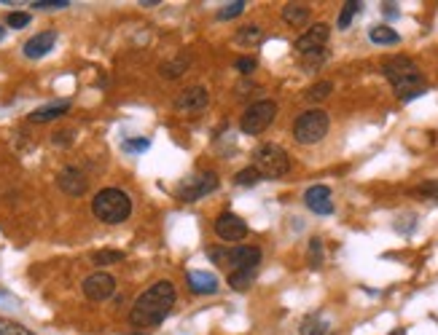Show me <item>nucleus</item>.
<instances>
[{
    "label": "nucleus",
    "instance_id": "10",
    "mask_svg": "<svg viewBox=\"0 0 438 335\" xmlns=\"http://www.w3.org/2000/svg\"><path fill=\"white\" fill-rule=\"evenodd\" d=\"M215 236L220 241H242L247 236V223L234 212H223L215 220Z\"/></svg>",
    "mask_w": 438,
    "mask_h": 335
},
{
    "label": "nucleus",
    "instance_id": "38",
    "mask_svg": "<svg viewBox=\"0 0 438 335\" xmlns=\"http://www.w3.org/2000/svg\"><path fill=\"white\" fill-rule=\"evenodd\" d=\"M140 6H146V9H154V6H159V3H156V0H143Z\"/></svg>",
    "mask_w": 438,
    "mask_h": 335
},
{
    "label": "nucleus",
    "instance_id": "17",
    "mask_svg": "<svg viewBox=\"0 0 438 335\" xmlns=\"http://www.w3.org/2000/svg\"><path fill=\"white\" fill-rule=\"evenodd\" d=\"M68 110H70V99H60V102H51V105H43V108L33 110V113H30V121H33V123H49V121L62 119Z\"/></svg>",
    "mask_w": 438,
    "mask_h": 335
},
{
    "label": "nucleus",
    "instance_id": "19",
    "mask_svg": "<svg viewBox=\"0 0 438 335\" xmlns=\"http://www.w3.org/2000/svg\"><path fill=\"white\" fill-rule=\"evenodd\" d=\"M368 38H371V43H377V46H395V43H401V35H398L392 27H388V24L371 27Z\"/></svg>",
    "mask_w": 438,
    "mask_h": 335
},
{
    "label": "nucleus",
    "instance_id": "25",
    "mask_svg": "<svg viewBox=\"0 0 438 335\" xmlns=\"http://www.w3.org/2000/svg\"><path fill=\"white\" fill-rule=\"evenodd\" d=\"M258 180H261V175L256 172V167H245V169L237 172L234 182H237V185H242V188H247V185H256Z\"/></svg>",
    "mask_w": 438,
    "mask_h": 335
},
{
    "label": "nucleus",
    "instance_id": "3",
    "mask_svg": "<svg viewBox=\"0 0 438 335\" xmlns=\"http://www.w3.org/2000/svg\"><path fill=\"white\" fill-rule=\"evenodd\" d=\"M92 212L105 226H119V223L129 220V215H132V199L122 188H102L92 199Z\"/></svg>",
    "mask_w": 438,
    "mask_h": 335
},
{
    "label": "nucleus",
    "instance_id": "31",
    "mask_svg": "<svg viewBox=\"0 0 438 335\" xmlns=\"http://www.w3.org/2000/svg\"><path fill=\"white\" fill-rule=\"evenodd\" d=\"M122 148L127 150V153H143V150L151 148V140H146V137H137V140H124Z\"/></svg>",
    "mask_w": 438,
    "mask_h": 335
},
{
    "label": "nucleus",
    "instance_id": "16",
    "mask_svg": "<svg viewBox=\"0 0 438 335\" xmlns=\"http://www.w3.org/2000/svg\"><path fill=\"white\" fill-rule=\"evenodd\" d=\"M186 282H188V290L196 292V295H215L220 287L218 276L210 274V271H188Z\"/></svg>",
    "mask_w": 438,
    "mask_h": 335
},
{
    "label": "nucleus",
    "instance_id": "27",
    "mask_svg": "<svg viewBox=\"0 0 438 335\" xmlns=\"http://www.w3.org/2000/svg\"><path fill=\"white\" fill-rule=\"evenodd\" d=\"M0 335H36L33 330L22 327L19 322H11V319H0Z\"/></svg>",
    "mask_w": 438,
    "mask_h": 335
},
{
    "label": "nucleus",
    "instance_id": "4",
    "mask_svg": "<svg viewBox=\"0 0 438 335\" xmlns=\"http://www.w3.org/2000/svg\"><path fill=\"white\" fill-rule=\"evenodd\" d=\"M207 255H210L213 263L226 268L229 274L245 271V268H258V263H261V250L247 247V244H240V247H210Z\"/></svg>",
    "mask_w": 438,
    "mask_h": 335
},
{
    "label": "nucleus",
    "instance_id": "24",
    "mask_svg": "<svg viewBox=\"0 0 438 335\" xmlns=\"http://www.w3.org/2000/svg\"><path fill=\"white\" fill-rule=\"evenodd\" d=\"M186 65H188L186 57H178V60H172V62H164V65H161V75H164V78H178V75H183Z\"/></svg>",
    "mask_w": 438,
    "mask_h": 335
},
{
    "label": "nucleus",
    "instance_id": "29",
    "mask_svg": "<svg viewBox=\"0 0 438 335\" xmlns=\"http://www.w3.org/2000/svg\"><path fill=\"white\" fill-rule=\"evenodd\" d=\"M68 6H70V0H36L33 3V9H38V11H60Z\"/></svg>",
    "mask_w": 438,
    "mask_h": 335
},
{
    "label": "nucleus",
    "instance_id": "2",
    "mask_svg": "<svg viewBox=\"0 0 438 335\" xmlns=\"http://www.w3.org/2000/svg\"><path fill=\"white\" fill-rule=\"evenodd\" d=\"M382 70L388 75V81L392 84L395 94L401 97L403 102H409L414 97L425 94V78L417 67V62L409 60V57H390Z\"/></svg>",
    "mask_w": 438,
    "mask_h": 335
},
{
    "label": "nucleus",
    "instance_id": "40",
    "mask_svg": "<svg viewBox=\"0 0 438 335\" xmlns=\"http://www.w3.org/2000/svg\"><path fill=\"white\" fill-rule=\"evenodd\" d=\"M3 38H6V27H3V24H0V40H3Z\"/></svg>",
    "mask_w": 438,
    "mask_h": 335
},
{
    "label": "nucleus",
    "instance_id": "13",
    "mask_svg": "<svg viewBox=\"0 0 438 335\" xmlns=\"http://www.w3.org/2000/svg\"><path fill=\"white\" fill-rule=\"evenodd\" d=\"M54 43H57V30H43V33L30 38L25 46H22V51H25L27 60H41V57H46L51 48H54Z\"/></svg>",
    "mask_w": 438,
    "mask_h": 335
},
{
    "label": "nucleus",
    "instance_id": "11",
    "mask_svg": "<svg viewBox=\"0 0 438 335\" xmlns=\"http://www.w3.org/2000/svg\"><path fill=\"white\" fill-rule=\"evenodd\" d=\"M207 102H210V94H207L205 86H191V89H186L183 94L175 97V110H178V113L196 116V113H202V110L207 108Z\"/></svg>",
    "mask_w": 438,
    "mask_h": 335
},
{
    "label": "nucleus",
    "instance_id": "26",
    "mask_svg": "<svg viewBox=\"0 0 438 335\" xmlns=\"http://www.w3.org/2000/svg\"><path fill=\"white\" fill-rule=\"evenodd\" d=\"M331 89H333V84L331 81H320V84H315L309 92H306V99L309 102H317V99H326V97L331 94Z\"/></svg>",
    "mask_w": 438,
    "mask_h": 335
},
{
    "label": "nucleus",
    "instance_id": "36",
    "mask_svg": "<svg viewBox=\"0 0 438 335\" xmlns=\"http://www.w3.org/2000/svg\"><path fill=\"white\" fill-rule=\"evenodd\" d=\"M70 140H73V137H70V132L54 134V143H60V145H68V143H70Z\"/></svg>",
    "mask_w": 438,
    "mask_h": 335
},
{
    "label": "nucleus",
    "instance_id": "23",
    "mask_svg": "<svg viewBox=\"0 0 438 335\" xmlns=\"http://www.w3.org/2000/svg\"><path fill=\"white\" fill-rule=\"evenodd\" d=\"M122 260H124V252H119V250H100L92 255V263H97V265L122 263Z\"/></svg>",
    "mask_w": 438,
    "mask_h": 335
},
{
    "label": "nucleus",
    "instance_id": "8",
    "mask_svg": "<svg viewBox=\"0 0 438 335\" xmlns=\"http://www.w3.org/2000/svg\"><path fill=\"white\" fill-rule=\"evenodd\" d=\"M113 292H116V279L105 274V271H95V274H89L84 279V295L89 300H95V303L108 300Z\"/></svg>",
    "mask_w": 438,
    "mask_h": 335
},
{
    "label": "nucleus",
    "instance_id": "39",
    "mask_svg": "<svg viewBox=\"0 0 438 335\" xmlns=\"http://www.w3.org/2000/svg\"><path fill=\"white\" fill-rule=\"evenodd\" d=\"M390 335H406V330H403V327H398V330H392Z\"/></svg>",
    "mask_w": 438,
    "mask_h": 335
},
{
    "label": "nucleus",
    "instance_id": "9",
    "mask_svg": "<svg viewBox=\"0 0 438 335\" xmlns=\"http://www.w3.org/2000/svg\"><path fill=\"white\" fill-rule=\"evenodd\" d=\"M213 191H218V177H215L213 172H207V175H194V177H188L181 185V199L183 202H199L202 196H207V193H213Z\"/></svg>",
    "mask_w": 438,
    "mask_h": 335
},
{
    "label": "nucleus",
    "instance_id": "28",
    "mask_svg": "<svg viewBox=\"0 0 438 335\" xmlns=\"http://www.w3.org/2000/svg\"><path fill=\"white\" fill-rule=\"evenodd\" d=\"M245 6H247L245 0H237V3H229V6H223V9L218 11V19H223V22H226V19H234V16H240V13L245 11Z\"/></svg>",
    "mask_w": 438,
    "mask_h": 335
},
{
    "label": "nucleus",
    "instance_id": "35",
    "mask_svg": "<svg viewBox=\"0 0 438 335\" xmlns=\"http://www.w3.org/2000/svg\"><path fill=\"white\" fill-rule=\"evenodd\" d=\"M420 196H425V199H438V182L436 180H430V182H422L420 188H417Z\"/></svg>",
    "mask_w": 438,
    "mask_h": 335
},
{
    "label": "nucleus",
    "instance_id": "1",
    "mask_svg": "<svg viewBox=\"0 0 438 335\" xmlns=\"http://www.w3.org/2000/svg\"><path fill=\"white\" fill-rule=\"evenodd\" d=\"M178 300V292H175V285L167 282V279H159L151 287L134 300L132 312H129V322L134 327H156L167 319V314L172 312Z\"/></svg>",
    "mask_w": 438,
    "mask_h": 335
},
{
    "label": "nucleus",
    "instance_id": "34",
    "mask_svg": "<svg viewBox=\"0 0 438 335\" xmlns=\"http://www.w3.org/2000/svg\"><path fill=\"white\" fill-rule=\"evenodd\" d=\"M234 67L242 72V75H250V72H253V70L258 67V62L253 60V57H240V60L234 62Z\"/></svg>",
    "mask_w": 438,
    "mask_h": 335
},
{
    "label": "nucleus",
    "instance_id": "6",
    "mask_svg": "<svg viewBox=\"0 0 438 335\" xmlns=\"http://www.w3.org/2000/svg\"><path fill=\"white\" fill-rule=\"evenodd\" d=\"M328 126L331 119L326 110H306L293 123V137H296V143L301 145H315L328 134Z\"/></svg>",
    "mask_w": 438,
    "mask_h": 335
},
{
    "label": "nucleus",
    "instance_id": "32",
    "mask_svg": "<svg viewBox=\"0 0 438 335\" xmlns=\"http://www.w3.org/2000/svg\"><path fill=\"white\" fill-rule=\"evenodd\" d=\"M6 24L14 27V30H22V27L30 24V13L27 11H11L9 16H6Z\"/></svg>",
    "mask_w": 438,
    "mask_h": 335
},
{
    "label": "nucleus",
    "instance_id": "37",
    "mask_svg": "<svg viewBox=\"0 0 438 335\" xmlns=\"http://www.w3.org/2000/svg\"><path fill=\"white\" fill-rule=\"evenodd\" d=\"M312 335H326V324H317V330H312Z\"/></svg>",
    "mask_w": 438,
    "mask_h": 335
},
{
    "label": "nucleus",
    "instance_id": "22",
    "mask_svg": "<svg viewBox=\"0 0 438 335\" xmlns=\"http://www.w3.org/2000/svg\"><path fill=\"white\" fill-rule=\"evenodd\" d=\"M360 9H363V3H358V0L344 3V9H341V13H339V30H347V27L353 24L355 13H360Z\"/></svg>",
    "mask_w": 438,
    "mask_h": 335
},
{
    "label": "nucleus",
    "instance_id": "14",
    "mask_svg": "<svg viewBox=\"0 0 438 335\" xmlns=\"http://www.w3.org/2000/svg\"><path fill=\"white\" fill-rule=\"evenodd\" d=\"M304 204L315 212V215H331L333 212V202H331L328 185H312L304 193Z\"/></svg>",
    "mask_w": 438,
    "mask_h": 335
},
{
    "label": "nucleus",
    "instance_id": "21",
    "mask_svg": "<svg viewBox=\"0 0 438 335\" xmlns=\"http://www.w3.org/2000/svg\"><path fill=\"white\" fill-rule=\"evenodd\" d=\"M256 271H258V268H245V271H234V274H229V285H232V290H237V292H245V290L253 285V279H256Z\"/></svg>",
    "mask_w": 438,
    "mask_h": 335
},
{
    "label": "nucleus",
    "instance_id": "12",
    "mask_svg": "<svg viewBox=\"0 0 438 335\" xmlns=\"http://www.w3.org/2000/svg\"><path fill=\"white\" fill-rule=\"evenodd\" d=\"M331 38V27L326 22H317L306 30L304 35L296 38V51L299 54H309V51H320V48L328 43Z\"/></svg>",
    "mask_w": 438,
    "mask_h": 335
},
{
    "label": "nucleus",
    "instance_id": "20",
    "mask_svg": "<svg viewBox=\"0 0 438 335\" xmlns=\"http://www.w3.org/2000/svg\"><path fill=\"white\" fill-rule=\"evenodd\" d=\"M261 40H264V33H261L258 24H245V27L237 30V35H234L237 46H258Z\"/></svg>",
    "mask_w": 438,
    "mask_h": 335
},
{
    "label": "nucleus",
    "instance_id": "7",
    "mask_svg": "<svg viewBox=\"0 0 438 335\" xmlns=\"http://www.w3.org/2000/svg\"><path fill=\"white\" fill-rule=\"evenodd\" d=\"M274 116H277V102H272V99L253 102V105L242 113L240 129H242V134H261L269 123L274 121Z\"/></svg>",
    "mask_w": 438,
    "mask_h": 335
},
{
    "label": "nucleus",
    "instance_id": "5",
    "mask_svg": "<svg viewBox=\"0 0 438 335\" xmlns=\"http://www.w3.org/2000/svg\"><path fill=\"white\" fill-rule=\"evenodd\" d=\"M253 167H256V172L261 177L280 180L291 172V158H288V153L282 150L280 145L264 143L258 145L256 153H253Z\"/></svg>",
    "mask_w": 438,
    "mask_h": 335
},
{
    "label": "nucleus",
    "instance_id": "18",
    "mask_svg": "<svg viewBox=\"0 0 438 335\" xmlns=\"http://www.w3.org/2000/svg\"><path fill=\"white\" fill-rule=\"evenodd\" d=\"M282 22L291 24V27H301V24L309 22V9L301 6V3H288L282 9Z\"/></svg>",
    "mask_w": 438,
    "mask_h": 335
},
{
    "label": "nucleus",
    "instance_id": "33",
    "mask_svg": "<svg viewBox=\"0 0 438 335\" xmlns=\"http://www.w3.org/2000/svg\"><path fill=\"white\" fill-rule=\"evenodd\" d=\"M304 57V65L312 70V67H320L323 62L328 60V54H326V48H320V51H309V54H301Z\"/></svg>",
    "mask_w": 438,
    "mask_h": 335
},
{
    "label": "nucleus",
    "instance_id": "15",
    "mask_svg": "<svg viewBox=\"0 0 438 335\" xmlns=\"http://www.w3.org/2000/svg\"><path fill=\"white\" fill-rule=\"evenodd\" d=\"M57 185H60L65 193H70V196H84L89 182H86L84 172L78 167H65L60 172V177H57Z\"/></svg>",
    "mask_w": 438,
    "mask_h": 335
},
{
    "label": "nucleus",
    "instance_id": "30",
    "mask_svg": "<svg viewBox=\"0 0 438 335\" xmlns=\"http://www.w3.org/2000/svg\"><path fill=\"white\" fill-rule=\"evenodd\" d=\"M309 265H312V268H320V265H323V241L320 239L309 241Z\"/></svg>",
    "mask_w": 438,
    "mask_h": 335
}]
</instances>
